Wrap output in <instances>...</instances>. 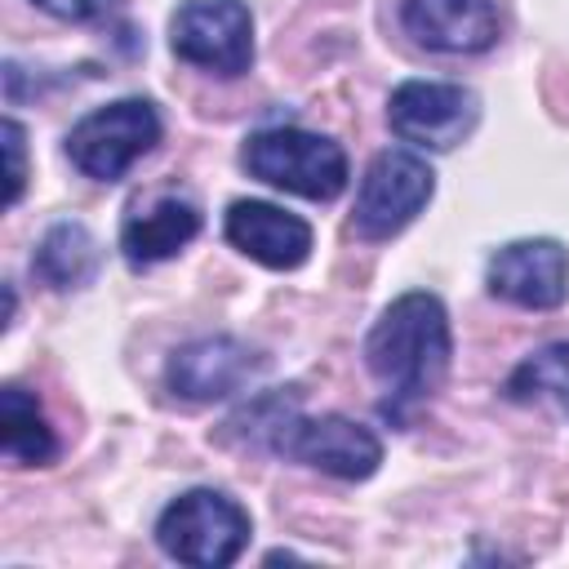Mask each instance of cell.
I'll return each instance as SVG.
<instances>
[{
  "label": "cell",
  "instance_id": "6da1fadb",
  "mask_svg": "<svg viewBox=\"0 0 569 569\" xmlns=\"http://www.w3.org/2000/svg\"><path fill=\"white\" fill-rule=\"evenodd\" d=\"M365 365L369 373L391 387L396 418H405V405L427 400L445 369H449V316L436 293H400L369 329L365 338Z\"/></svg>",
  "mask_w": 569,
  "mask_h": 569
},
{
  "label": "cell",
  "instance_id": "7a4b0ae2",
  "mask_svg": "<svg viewBox=\"0 0 569 569\" xmlns=\"http://www.w3.org/2000/svg\"><path fill=\"white\" fill-rule=\"evenodd\" d=\"M240 422H249L253 440L271 445L276 453H289V458H298L325 476H338V480H365L382 462V445L369 427H360L342 413L302 418L293 409V400H284V396L258 400L253 409L240 413Z\"/></svg>",
  "mask_w": 569,
  "mask_h": 569
},
{
  "label": "cell",
  "instance_id": "3957f363",
  "mask_svg": "<svg viewBox=\"0 0 569 569\" xmlns=\"http://www.w3.org/2000/svg\"><path fill=\"white\" fill-rule=\"evenodd\" d=\"M240 160L267 187L293 191L302 200H333V196H342V187L351 178L347 156L333 138L307 133V129H293V124L249 133Z\"/></svg>",
  "mask_w": 569,
  "mask_h": 569
},
{
  "label": "cell",
  "instance_id": "277c9868",
  "mask_svg": "<svg viewBox=\"0 0 569 569\" xmlns=\"http://www.w3.org/2000/svg\"><path fill=\"white\" fill-rule=\"evenodd\" d=\"M156 542L178 565L222 569L249 542V516L218 489H187L156 520Z\"/></svg>",
  "mask_w": 569,
  "mask_h": 569
},
{
  "label": "cell",
  "instance_id": "5b68a950",
  "mask_svg": "<svg viewBox=\"0 0 569 569\" xmlns=\"http://www.w3.org/2000/svg\"><path fill=\"white\" fill-rule=\"evenodd\" d=\"M160 142V116L147 98H116L80 116L67 133L71 164L93 182H120Z\"/></svg>",
  "mask_w": 569,
  "mask_h": 569
},
{
  "label": "cell",
  "instance_id": "8992f818",
  "mask_svg": "<svg viewBox=\"0 0 569 569\" xmlns=\"http://www.w3.org/2000/svg\"><path fill=\"white\" fill-rule=\"evenodd\" d=\"M431 191H436V173H431V164L422 156H413V151H378L369 160L365 178H360L351 227L365 240H387V236H396L400 227H409L422 213Z\"/></svg>",
  "mask_w": 569,
  "mask_h": 569
},
{
  "label": "cell",
  "instance_id": "52a82bcc",
  "mask_svg": "<svg viewBox=\"0 0 569 569\" xmlns=\"http://www.w3.org/2000/svg\"><path fill=\"white\" fill-rule=\"evenodd\" d=\"M169 44L182 62L240 76L253 62V18L240 0H182L169 22Z\"/></svg>",
  "mask_w": 569,
  "mask_h": 569
},
{
  "label": "cell",
  "instance_id": "ba28073f",
  "mask_svg": "<svg viewBox=\"0 0 569 569\" xmlns=\"http://www.w3.org/2000/svg\"><path fill=\"white\" fill-rule=\"evenodd\" d=\"M480 102L471 89L449 84V80H405L391 89L387 120L396 138L422 151H449L476 129Z\"/></svg>",
  "mask_w": 569,
  "mask_h": 569
},
{
  "label": "cell",
  "instance_id": "9c48e42d",
  "mask_svg": "<svg viewBox=\"0 0 569 569\" xmlns=\"http://www.w3.org/2000/svg\"><path fill=\"white\" fill-rule=\"evenodd\" d=\"M489 293L529 311H551L569 298V249L560 240H511L489 258Z\"/></svg>",
  "mask_w": 569,
  "mask_h": 569
},
{
  "label": "cell",
  "instance_id": "30bf717a",
  "mask_svg": "<svg viewBox=\"0 0 569 569\" xmlns=\"http://www.w3.org/2000/svg\"><path fill=\"white\" fill-rule=\"evenodd\" d=\"M258 369H262V356L249 342L218 333V338H196V342L178 347L169 356L164 378H169L173 396L204 405V400H222V396L240 391Z\"/></svg>",
  "mask_w": 569,
  "mask_h": 569
},
{
  "label": "cell",
  "instance_id": "8fae6325",
  "mask_svg": "<svg viewBox=\"0 0 569 569\" xmlns=\"http://www.w3.org/2000/svg\"><path fill=\"white\" fill-rule=\"evenodd\" d=\"M227 240L271 271H293L311 253V227L267 200H236L227 209Z\"/></svg>",
  "mask_w": 569,
  "mask_h": 569
},
{
  "label": "cell",
  "instance_id": "7c38bea8",
  "mask_svg": "<svg viewBox=\"0 0 569 569\" xmlns=\"http://www.w3.org/2000/svg\"><path fill=\"white\" fill-rule=\"evenodd\" d=\"M405 31L436 53H485L498 40L493 0H405Z\"/></svg>",
  "mask_w": 569,
  "mask_h": 569
},
{
  "label": "cell",
  "instance_id": "4fadbf2b",
  "mask_svg": "<svg viewBox=\"0 0 569 569\" xmlns=\"http://www.w3.org/2000/svg\"><path fill=\"white\" fill-rule=\"evenodd\" d=\"M200 236V209L182 196H160L156 204H138L120 227V249L133 267H151L173 258Z\"/></svg>",
  "mask_w": 569,
  "mask_h": 569
},
{
  "label": "cell",
  "instance_id": "5bb4252c",
  "mask_svg": "<svg viewBox=\"0 0 569 569\" xmlns=\"http://www.w3.org/2000/svg\"><path fill=\"white\" fill-rule=\"evenodd\" d=\"M0 440H4V453L22 467H44V462L58 458L53 427L44 422L36 396L22 391V387L0 391Z\"/></svg>",
  "mask_w": 569,
  "mask_h": 569
},
{
  "label": "cell",
  "instance_id": "9a60e30c",
  "mask_svg": "<svg viewBox=\"0 0 569 569\" xmlns=\"http://www.w3.org/2000/svg\"><path fill=\"white\" fill-rule=\"evenodd\" d=\"M98 267V240L89 236L84 222H58L49 227V236L40 240L36 258H31V271L53 284V289H76L93 276Z\"/></svg>",
  "mask_w": 569,
  "mask_h": 569
},
{
  "label": "cell",
  "instance_id": "2e32d148",
  "mask_svg": "<svg viewBox=\"0 0 569 569\" xmlns=\"http://www.w3.org/2000/svg\"><path fill=\"white\" fill-rule=\"evenodd\" d=\"M507 396L511 400H551L556 409L569 413V342H551V347H538L533 356H525L507 378Z\"/></svg>",
  "mask_w": 569,
  "mask_h": 569
},
{
  "label": "cell",
  "instance_id": "e0dca14e",
  "mask_svg": "<svg viewBox=\"0 0 569 569\" xmlns=\"http://www.w3.org/2000/svg\"><path fill=\"white\" fill-rule=\"evenodd\" d=\"M0 138H4V204H18V196H22V182H27V147H22V124L9 116L4 120V129H0Z\"/></svg>",
  "mask_w": 569,
  "mask_h": 569
},
{
  "label": "cell",
  "instance_id": "ac0fdd59",
  "mask_svg": "<svg viewBox=\"0 0 569 569\" xmlns=\"http://www.w3.org/2000/svg\"><path fill=\"white\" fill-rule=\"evenodd\" d=\"M36 9H44L49 18H62V22H98L116 9V0H36Z\"/></svg>",
  "mask_w": 569,
  "mask_h": 569
}]
</instances>
